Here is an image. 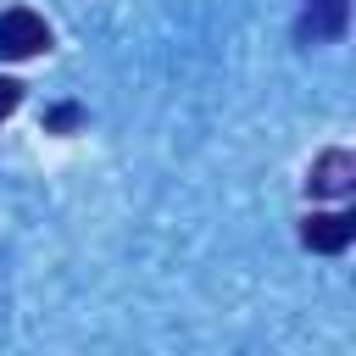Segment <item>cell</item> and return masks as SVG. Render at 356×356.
Segmentation results:
<instances>
[{"mask_svg": "<svg viewBox=\"0 0 356 356\" xmlns=\"http://www.w3.org/2000/svg\"><path fill=\"white\" fill-rule=\"evenodd\" d=\"M44 44H50V28H44V17H39V11H28V6L0 11V61L39 56Z\"/></svg>", "mask_w": 356, "mask_h": 356, "instance_id": "obj_1", "label": "cell"}, {"mask_svg": "<svg viewBox=\"0 0 356 356\" xmlns=\"http://www.w3.org/2000/svg\"><path fill=\"white\" fill-rule=\"evenodd\" d=\"M345 22H350V0H306V11L295 22V39L300 44H328V39L345 33Z\"/></svg>", "mask_w": 356, "mask_h": 356, "instance_id": "obj_2", "label": "cell"}, {"mask_svg": "<svg viewBox=\"0 0 356 356\" xmlns=\"http://www.w3.org/2000/svg\"><path fill=\"white\" fill-rule=\"evenodd\" d=\"M312 195H350V184H356V156L350 150H323L317 161H312Z\"/></svg>", "mask_w": 356, "mask_h": 356, "instance_id": "obj_4", "label": "cell"}, {"mask_svg": "<svg viewBox=\"0 0 356 356\" xmlns=\"http://www.w3.org/2000/svg\"><path fill=\"white\" fill-rule=\"evenodd\" d=\"M17 106H22V83L17 78H0V117H11Z\"/></svg>", "mask_w": 356, "mask_h": 356, "instance_id": "obj_5", "label": "cell"}, {"mask_svg": "<svg viewBox=\"0 0 356 356\" xmlns=\"http://www.w3.org/2000/svg\"><path fill=\"white\" fill-rule=\"evenodd\" d=\"M300 239H306V250L339 256V250L356 239V217H350V211H312V217L300 222Z\"/></svg>", "mask_w": 356, "mask_h": 356, "instance_id": "obj_3", "label": "cell"}, {"mask_svg": "<svg viewBox=\"0 0 356 356\" xmlns=\"http://www.w3.org/2000/svg\"><path fill=\"white\" fill-rule=\"evenodd\" d=\"M72 122H78V106H56L50 111V128H72Z\"/></svg>", "mask_w": 356, "mask_h": 356, "instance_id": "obj_6", "label": "cell"}]
</instances>
